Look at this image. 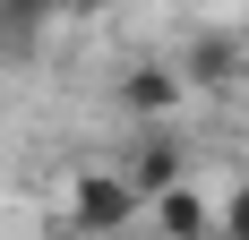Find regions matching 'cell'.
Listing matches in <instances>:
<instances>
[{
    "label": "cell",
    "mask_w": 249,
    "mask_h": 240,
    "mask_svg": "<svg viewBox=\"0 0 249 240\" xmlns=\"http://www.w3.org/2000/svg\"><path fill=\"white\" fill-rule=\"evenodd\" d=\"M69 223L77 232H129V223H146V189L129 171H77L69 180Z\"/></svg>",
    "instance_id": "6da1fadb"
},
{
    "label": "cell",
    "mask_w": 249,
    "mask_h": 240,
    "mask_svg": "<svg viewBox=\"0 0 249 240\" xmlns=\"http://www.w3.org/2000/svg\"><path fill=\"white\" fill-rule=\"evenodd\" d=\"M180 103H189L180 60H138V69L121 77V112H129V120H172Z\"/></svg>",
    "instance_id": "7a4b0ae2"
},
{
    "label": "cell",
    "mask_w": 249,
    "mask_h": 240,
    "mask_svg": "<svg viewBox=\"0 0 249 240\" xmlns=\"http://www.w3.org/2000/svg\"><path fill=\"white\" fill-rule=\"evenodd\" d=\"M232 77H241V43L232 34H198V43L180 51V86L189 95H224Z\"/></svg>",
    "instance_id": "3957f363"
},
{
    "label": "cell",
    "mask_w": 249,
    "mask_h": 240,
    "mask_svg": "<svg viewBox=\"0 0 249 240\" xmlns=\"http://www.w3.org/2000/svg\"><path fill=\"white\" fill-rule=\"evenodd\" d=\"M146 223H155V232H172V240H198V232H215V206H206V197L189 189V171H180L172 189L146 197Z\"/></svg>",
    "instance_id": "277c9868"
},
{
    "label": "cell",
    "mask_w": 249,
    "mask_h": 240,
    "mask_svg": "<svg viewBox=\"0 0 249 240\" xmlns=\"http://www.w3.org/2000/svg\"><path fill=\"white\" fill-rule=\"evenodd\" d=\"M121 171H129V180H138V189L155 197V189H172V180H180V171H189V163H180V146L163 137V120H146V137H138V154H129Z\"/></svg>",
    "instance_id": "5b68a950"
},
{
    "label": "cell",
    "mask_w": 249,
    "mask_h": 240,
    "mask_svg": "<svg viewBox=\"0 0 249 240\" xmlns=\"http://www.w3.org/2000/svg\"><path fill=\"white\" fill-rule=\"evenodd\" d=\"M60 17V0H0V43H18V51H35L43 43V26Z\"/></svg>",
    "instance_id": "8992f818"
},
{
    "label": "cell",
    "mask_w": 249,
    "mask_h": 240,
    "mask_svg": "<svg viewBox=\"0 0 249 240\" xmlns=\"http://www.w3.org/2000/svg\"><path fill=\"white\" fill-rule=\"evenodd\" d=\"M215 232H224V240H249V180L224 197V206H215Z\"/></svg>",
    "instance_id": "52a82bcc"
},
{
    "label": "cell",
    "mask_w": 249,
    "mask_h": 240,
    "mask_svg": "<svg viewBox=\"0 0 249 240\" xmlns=\"http://www.w3.org/2000/svg\"><path fill=\"white\" fill-rule=\"evenodd\" d=\"M180 9H189V17H224L232 0H180Z\"/></svg>",
    "instance_id": "ba28073f"
},
{
    "label": "cell",
    "mask_w": 249,
    "mask_h": 240,
    "mask_svg": "<svg viewBox=\"0 0 249 240\" xmlns=\"http://www.w3.org/2000/svg\"><path fill=\"white\" fill-rule=\"evenodd\" d=\"M60 9H86V0H60Z\"/></svg>",
    "instance_id": "9c48e42d"
}]
</instances>
